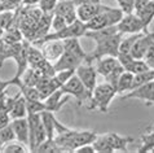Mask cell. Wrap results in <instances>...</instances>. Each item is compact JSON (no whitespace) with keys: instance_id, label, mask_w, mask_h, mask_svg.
<instances>
[{"instance_id":"1","label":"cell","mask_w":154,"mask_h":153,"mask_svg":"<svg viewBox=\"0 0 154 153\" xmlns=\"http://www.w3.org/2000/svg\"><path fill=\"white\" fill-rule=\"evenodd\" d=\"M117 90L110 83L105 82L97 84L92 92V97L89 101L88 109L89 110H98L101 113H108L109 107L117 95Z\"/></svg>"},{"instance_id":"2","label":"cell","mask_w":154,"mask_h":153,"mask_svg":"<svg viewBox=\"0 0 154 153\" xmlns=\"http://www.w3.org/2000/svg\"><path fill=\"white\" fill-rule=\"evenodd\" d=\"M122 36H123L122 34L118 33L110 38H106L104 40L96 42V48L93 49L91 53H87V57H85L84 62L92 64L93 61H97L106 56L117 57L119 53V44H121Z\"/></svg>"},{"instance_id":"3","label":"cell","mask_w":154,"mask_h":153,"mask_svg":"<svg viewBox=\"0 0 154 153\" xmlns=\"http://www.w3.org/2000/svg\"><path fill=\"white\" fill-rule=\"evenodd\" d=\"M85 31H87L85 23L82 22L80 20H75L72 23L66 25L62 30L48 33L45 36H43L42 39L34 42L32 44L39 47L42 43L48 42V40H65V39H69V38H80V36H84Z\"/></svg>"},{"instance_id":"4","label":"cell","mask_w":154,"mask_h":153,"mask_svg":"<svg viewBox=\"0 0 154 153\" xmlns=\"http://www.w3.org/2000/svg\"><path fill=\"white\" fill-rule=\"evenodd\" d=\"M29 151L35 152L36 147L47 139V133L43 126L40 113H29Z\"/></svg>"},{"instance_id":"5","label":"cell","mask_w":154,"mask_h":153,"mask_svg":"<svg viewBox=\"0 0 154 153\" xmlns=\"http://www.w3.org/2000/svg\"><path fill=\"white\" fill-rule=\"evenodd\" d=\"M123 12L117 8H112L109 7L106 11L98 13L97 16H95L92 20H89L87 23H85V27L87 30H98V29H104V27H109V26H115L121 18L123 17Z\"/></svg>"},{"instance_id":"6","label":"cell","mask_w":154,"mask_h":153,"mask_svg":"<svg viewBox=\"0 0 154 153\" xmlns=\"http://www.w3.org/2000/svg\"><path fill=\"white\" fill-rule=\"evenodd\" d=\"M61 90H62V92L65 93V95L75 97L79 105H83V104L87 103V101L88 103L91 101L92 95L85 90L84 84L82 83V80L76 76V74L72 75L65 84H62Z\"/></svg>"},{"instance_id":"7","label":"cell","mask_w":154,"mask_h":153,"mask_svg":"<svg viewBox=\"0 0 154 153\" xmlns=\"http://www.w3.org/2000/svg\"><path fill=\"white\" fill-rule=\"evenodd\" d=\"M118 31L125 35V34H137L143 31H148V29L144 26L141 20L137 17L136 13H130V14H123L121 21L117 23Z\"/></svg>"},{"instance_id":"8","label":"cell","mask_w":154,"mask_h":153,"mask_svg":"<svg viewBox=\"0 0 154 153\" xmlns=\"http://www.w3.org/2000/svg\"><path fill=\"white\" fill-rule=\"evenodd\" d=\"M76 76L82 80V83L84 84L85 90L92 95L95 87L97 86V70L96 66H93L92 64H80L75 70Z\"/></svg>"},{"instance_id":"9","label":"cell","mask_w":154,"mask_h":153,"mask_svg":"<svg viewBox=\"0 0 154 153\" xmlns=\"http://www.w3.org/2000/svg\"><path fill=\"white\" fill-rule=\"evenodd\" d=\"M127 99H139L144 101L146 105L154 104V80L141 84V86L131 90L130 92L122 95V100H127Z\"/></svg>"},{"instance_id":"10","label":"cell","mask_w":154,"mask_h":153,"mask_svg":"<svg viewBox=\"0 0 154 153\" xmlns=\"http://www.w3.org/2000/svg\"><path fill=\"white\" fill-rule=\"evenodd\" d=\"M39 48L42 49V53L44 58L49 62H56L60 56L63 53V43L62 40H48V42H44L39 45Z\"/></svg>"},{"instance_id":"11","label":"cell","mask_w":154,"mask_h":153,"mask_svg":"<svg viewBox=\"0 0 154 153\" xmlns=\"http://www.w3.org/2000/svg\"><path fill=\"white\" fill-rule=\"evenodd\" d=\"M154 44V33L144 31L140 34L139 39L136 40L131 49V55L135 58H143L146 53V51Z\"/></svg>"},{"instance_id":"12","label":"cell","mask_w":154,"mask_h":153,"mask_svg":"<svg viewBox=\"0 0 154 153\" xmlns=\"http://www.w3.org/2000/svg\"><path fill=\"white\" fill-rule=\"evenodd\" d=\"M108 5H102L101 3H96V4H84V5L76 7V16L78 20H80L82 22L87 23L89 20H92L95 16L98 13L104 12L108 9Z\"/></svg>"},{"instance_id":"13","label":"cell","mask_w":154,"mask_h":153,"mask_svg":"<svg viewBox=\"0 0 154 153\" xmlns=\"http://www.w3.org/2000/svg\"><path fill=\"white\" fill-rule=\"evenodd\" d=\"M97 133L95 130H74V134L70 140V149L74 152L76 148L84 145V144H91L96 139Z\"/></svg>"},{"instance_id":"14","label":"cell","mask_w":154,"mask_h":153,"mask_svg":"<svg viewBox=\"0 0 154 153\" xmlns=\"http://www.w3.org/2000/svg\"><path fill=\"white\" fill-rule=\"evenodd\" d=\"M53 13L63 17L67 23H72L75 20H78V16H76V7H75V4L72 3V0L57 2V5L54 8Z\"/></svg>"},{"instance_id":"15","label":"cell","mask_w":154,"mask_h":153,"mask_svg":"<svg viewBox=\"0 0 154 153\" xmlns=\"http://www.w3.org/2000/svg\"><path fill=\"white\" fill-rule=\"evenodd\" d=\"M83 62H84L83 58L75 56V55L67 52V51H63V53L60 56L58 60L53 62V67L56 71L66 70V69H76Z\"/></svg>"},{"instance_id":"16","label":"cell","mask_w":154,"mask_h":153,"mask_svg":"<svg viewBox=\"0 0 154 153\" xmlns=\"http://www.w3.org/2000/svg\"><path fill=\"white\" fill-rule=\"evenodd\" d=\"M69 99H70V96L65 95V93L62 92L61 88H58V90L52 92L48 97H47V99H44L43 101H44V104H45V109L47 110L56 113L67 103V101H69Z\"/></svg>"},{"instance_id":"17","label":"cell","mask_w":154,"mask_h":153,"mask_svg":"<svg viewBox=\"0 0 154 153\" xmlns=\"http://www.w3.org/2000/svg\"><path fill=\"white\" fill-rule=\"evenodd\" d=\"M11 126L14 131L16 140L29 147V121L25 118H14L11 121Z\"/></svg>"},{"instance_id":"18","label":"cell","mask_w":154,"mask_h":153,"mask_svg":"<svg viewBox=\"0 0 154 153\" xmlns=\"http://www.w3.org/2000/svg\"><path fill=\"white\" fill-rule=\"evenodd\" d=\"M36 88H38V91H39L40 100H44L52 92L58 90V88H61V86H60V83L57 82L53 75V76H42L36 84Z\"/></svg>"},{"instance_id":"19","label":"cell","mask_w":154,"mask_h":153,"mask_svg":"<svg viewBox=\"0 0 154 153\" xmlns=\"http://www.w3.org/2000/svg\"><path fill=\"white\" fill-rule=\"evenodd\" d=\"M29 45L30 42L23 39L22 42V47H21L20 52L16 55L13 60L16 61L17 65V71H16V78H21V75L25 73V70L29 67V60H27V51H29Z\"/></svg>"},{"instance_id":"20","label":"cell","mask_w":154,"mask_h":153,"mask_svg":"<svg viewBox=\"0 0 154 153\" xmlns=\"http://www.w3.org/2000/svg\"><path fill=\"white\" fill-rule=\"evenodd\" d=\"M106 138H108L109 143H110V147H112L113 152L114 151H118V152H128V144L135 142L134 138L131 136H122L117 133H108L105 134Z\"/></svg>"},{"instance_id":"21","label":"cell","mask_w":154,"mask_h":153,"mask_svg":"<svg viewBox=\"0 0 154 153\" xmlns=\"http://www.w3.org/2000/svg\"><path fill=\"white\" fill-rule=\"evenodd\" d=\"M96 70H97V74L102 75L105 78L106 75H109L110 73L117 69V67L121 66L118 58L117 57H113V56H106V57H102L100 60L96 61Z\"/></svg>"},{"instance_id":"22","label":"cell","mask_w":154,"mask_h":153,"mask_svg":"<svg viewBox=\"0 0 154 153\" xmlns=\"http://www.w3.org/2000/svg\"><path fill=\"white\" fill-rule=\"evenodd\" d=\"M23 42V40H22ZM22 42L16 44H11L0 39V67L3 66V64L8 58H14V56L20 52L21 47H22Z\"/></svg>"},{"instance_id":"23","label":"cell","mask_w":154,"mask_h":153,"mask_svg":"<svg viewBox=\"0 0 154 153\" xmlns=\"http://www.w3.org/2000/svg\"><path fill=\"white\" fill-rule=\"evenodd\" d=\"M40 117L47 133V138L53 139L54 135H56V121H57V118L54 117V113L49 112V110H44V112L40 113Z\"/></svg>"},{"instance_id":"24","label":"cell","mask_w":154,"mask_h":153,"mask_svg":"<svg viewBox=\"0 0 154 153\" xmlns=\"http://www.w3.org/2000/svg\"><path fill=\"white\" fill-rule=\"evenodd\" d=\"M118 27L117 25L115 26H109V27H104V29H98V30H87L84 34V36L87 38H91L95 42H100V40H104L106 38H110L118 34Z\"/></svg>"},{"instance_id":"25","label":"cell","mask_w":154,"mask_h":153,"mask_svg":"<svg viewBox=\"0 0 154 153\" xmlns=\"http://www.w3.org/2000/svg\"><path fill=\"white\" fill-rule=\"evenodd\" d=\"M62 43H63V48H65V51H67V52H70L72 55H75V56L85 60L87 52H84L83 47L79 42V38H69V39L62 40Z\"/></svg>"},{"instance_id":"26","label":"cell","mask_w":154,"mask_h":153,"mask_svg":"<svg viewBox=\"0 0 154 153\" xmlns=\"http://www.w3.org/2000/svg\"><path fill=\"white\" fill-rule=\"evenodd\" d=\"M134 75L127 70H123V73L119 75L117 83V92L119 95H125L132 90V83H134Z\"/></svg>"},{"instance_id":"27","label":"cell","mask_w":154,"mask_h":153,"mask_svg":"<svg viewBox=\"0 0 154 153\" xmlns=\"http://www.w3.org/2000/svg\"><path fill=\"white\" fill-rule=\"evenodd\" d=\"M42 73L35 67H27L26 70H25V73L21 75V82L25 86H30V87H36L38 82H39V79L42 78Z\"/></svg>"},{"instance_id":"28","label":"cell","mask_w":154,"mask_h":153,"mask_svg":"<svg viewBox=\"0 0 154 153\" xmlns=\"http://www.w3.org/2000/svg\"><path fill=\"white\" fill-rule=\"evenodd\" d=\"M134 13L137 14V17L141 20V22L144 23V26L148 29V26L154 20V2L150 0L146 5H144L141 9H139L137 12H134Z\"/></svg>"},{"instance_id":"29","label":"cell","mask_w":154,"mask_h":153,"mask_svg":"<svg viewBox=\"0 0 154 153\" xmlns=\"http://www.w3.org/2000/svg\"><path fill=\"white\" fill-rule=\"evenodd\" d=\"M11 118L12 120H14V118H25L27 117V107H26V99L22 96V93H21V96H18V99L14 101L13 107L11 109Z\"/></svg>"},{"instance_id":"30","label":"cell","mask_w":154,"mask_h":153,"mask_svg":"<svg viewBox=\"0 0 154 153\" xmlns=\"http://www.w3.org/2000/svg\"><path fill=\"white\" fill-rule=\"evenodd\" d=\"M154 151V126L146 130L143 136H141V147L139 152H153Z\"/></svg>"},{"instance_id":"31","label":"cell","mask_w":154,"mask_h":153,"mask_svg":"<svg viewBox=\"0 0 154 153\" xmlns=\"http://www.w3.org/2000/svg\"><path fill=\"white\" fill-rule=\"evenodd\" d=\"M92 144H93V147H95L96 153H112L113 152L112 147H110V143L105 134H102V135L97 134V136L92 142Z\"/></svg>"},{"instance_id":"32","label":"cell","mask_w":154,"mask_h":153,"mask_svg":"<svg viewBox=\"0 0 154 153\" xmlns=\"http://www.w3.org/2000/svg\"><path fill=\"white\" fill-rule=\"evenodd\" d=\"M149 69H150V67L144 61V58H134V60L125 67V70L130 71L132 74H139V73H143V71H146Z\"/></svg>"},{"instance_id":"33","label":"cell","mask_w":154,"mask_h":153,"mask_svg":"<svg viewBox=\"0 0 154 153\" xmlns=\"http://www.w3.org/2000/svg\"><path fill=\"white\" fill-rule=\"evenodd\" d=\"M150 80H154V69H149L146 71H143V73L135 74L134 75V83H132V90L141 86V84L150 82Z\"/></svg>"},{"instance_id":"34","label":"cell","mask_w":154,"mask_h":153,"mask_svg":"<svg viewBox=\"0 0 154 153\" xmlns=\"http://www.w3.org/2000/svg\"><path fill=\"white\" fill-rule=\"evenodd\" d=\"M2 152L4 153H26L29 152V147L22 144L18 140H13L11 143L4 144L2 148Z\"/></svg>"},{"instance_id":"35","label":"cell","mask_w":154,"mask_h":153,"mask_svg":"<svg viewBox=\"0 0 154 153\" xmlns=\"http://www.w3.org/2000/svg\"><path fill=\"white\" fill-rule=\"evenodd\" d=\"M35 152H44V153H57L61 152L60 151V147L57 145V143L54 142V139H49L47 138L42 144L36 147Z\"/></svg>"},{"instance_id":"36","label":"cell","mask_w":154,"mask_h":153,"mask_svg":"<svg viewBox=\"0 0 154 153\" xmlns=\"http://www.w3.org/2000/svg\"><path fill=\"white\" fill-rule=\"evenodd\" d=\"M0 140H2L3 144H7V143H11L13 140H16V135H14V131L12 129L11 123L0 129Z\"/></svg>"},{"instance_id":"37","label":"cell","mask_w":154,"mask_h":153,"mask_svg":"<svg viewBox=\"0 0 154 153\" xmlns=\"http://www.w3.org/2000/svg\"><path fill=\"white\" fill-rule=\"evenodd\" d=\"M27 113H42L45 109V104L43 100H26Z\"/></svg>"},{"instance_id":"38","label":"cell","mask_w":154,"mask_h":153,"mask_svg":"<svg viewBox=\"0 0 154 153\" xmlns=\"http://www.w3.org/2000/svg\"><path fill=\"white\" fill-rule=\"evenodd\" d=\"M75 70L76 69H66V70L56 71V74H54V78H56V80L60 83V86H62V84H65L67 80H69L71 76L75 74Z\"/></svg>"},{"instance_id":"39","label":"cell","mask_w":154,"mask_h":153,"mask_svg":"<svg viewBox=\"0 0 154 153\" xmlns=\"http://www.w3.org/2000/svg\"><path fill=\"white\" fill-rule=\"evenodd\" d=\"M66 25H69V23L66 22L63 17L53 13L52 20H51V30L52 31H60V30H62Z\"/></svg>"},{"instance_id":"40","label":"cell","mask_w":154,"mask_h":153,"mask_svg":"<svg viewBox=\"0 0 154 153\" xmlns=\"http://www.w3.org/2000/svg\"><path fill=\"white\" fill-rule=\"evenodd\" d=\"M58 0H40L39 2V9L43 12V13H53L54 8L57 5Z\"/></svg>"},{"instance_id":"41","label":"cell","mask_w":154,"mask_h":153,"mask_svg":"<svg viewBox=\"0 0 154 153\" xmlns=\"http://www.w3.org/2000/svg\"><path fill=\"white\" fill-rule=\"evenodd\" d=\"M119 9L125 14L134 13V7H135V0H117Z\"/></svg>"},{"instance_id":"42","label":"cell","mask_w":154,"mask_h":153,"mask_svg":"<svg viewBox=\"0 0 154 153\" xmlns=\"http://www.w3.org/2000/svg\"><path fill=\"white\" fill-rule=\"evenodd\" d=\"M21 78H16L13 76L12 79H8V80H4V79H0V93H4L7 92V88L9 86H17L20 83Z\"/></svg>"},{"instance_id":"43","label":"cell","mask_w":154,"mask_h":153,"mask_svg":"<svg viewBox=\"0 0 154 153\" xmlns=\"http://www.w3.org/2000/svg\"><path fill=\"white\" fill-rule=\"evenodd\" d=\"M11 121H12V118H11L9 112H8L4 107H2L0 108V129L4 126H7V125H9Z\"/></svg>"},{"instance_id":"44","label":"cell","mask_w":154,"mask_h":153,"mask_svg":"<svg viewBox=\"0 0 154 153\" xmlns=\"http://www.w3.org/2000/svg\"><path fill=\"white\" fill-rule=\"evenodd\" d=\"M143 58H144V61L149 65L150 69H154V44L146 51V53H145V56Z\"/></svg>"},{"instance_id":"45","label":"cell","mask_w":154,"mask_h":153,"mask_svg":"<svg viewBox=\"0 0 154 153\" xmlns=\"http://www.w3.org/2000/svg\"><path fill=\"white\" fill-rule=\"evenodd\" d=\"M75 153H96L95 151V147H93V144H84V145L76 148V149L74 151Z\"/></svg>"},{"instance_id":"46","label":"cell","mask_w":154,"mask_h":153,"mask_svg":"<svg viewBox=\"0 0 154 153\" xmlns=\"http://www.w3.org/2000/svg\"><path fill=\"white\" fill-rule=\"evenodd\" d=\"M72 3L75 4V7H80L84 4H96V3H101L100 0H72Z\"/></svg>"},{"instance_id":"47","label":"cell","mask_w":154,"mask_h":153,"mask_svg":"<svg viewBox=\"0 0 154 153\" xmlns=\"http://www.w3.org/2000/svg\"><path fill=\"white\" fill-rule=\"evenodd\" d=\"M150 2V0H135V7H134V12H137L139 9H141L144 5Z\"/></svg>"},{"instance_id":"48","label":"cell","mask_w":154,"mask_h":153,"mask_svg":"<svg viewBox=\"0 0 154 153\" xmlns=\"http://www.w3.org/2000/svg\"><path fill=\"white\" fill-rule=\"evenodd\" d=\"M39 2L40 0H22V5L23 7H35V5H38L39 4Z\"/></svg>"},{"instance_id":"49","label":"cell","mask_w":154,"mask_h":153,"mask_svg":"<svg viewBox=\"0 0 154 153\" xmlns=\"http://www.w3.org/2000/svg\"><path fill=\"white\" fill-rule=\"evenodd\" d=\"M5 96H7V92L0 93V108L3 107V104H4V99H5Z\"/></svg>"},{"instance_id":"50","label":"cell","mask_w":154,"mask_h":153,"mask_svg":"<svg viewBox=\"0 0 154 153\" xmlns=\"http://www.w3.org/2000/svg\"><path fill=\"white\" fill-rule=\"evenodd\" d=\"M3 34H4V30H3V27H2V26H0V39H2Z\"/></svg>"},{"instance_id":"51","label":"cell","mask_w":154,"mask_h":153,"mask_svg":"<svg viewBox=\"0 0 154 153\" xmlns=\"http://www.w3.org/2000/svg\"><path fill=\"white\" fill-rule=\"evenodd\" d=\"M3 145H4V144L2 143V140H0V152H2V148H3Z\"/></svg>"},{"instance_id":"52","label":"cell","mask_w":154,"mask_h":153,"mask_svg":"<svg viewBox=\"0 0 154 153\" xmlns=\"http://www.w3.org/2000/svg\"><path fill=\"white\" fill-rule=\"evenodd\" d=\"M58 2H62V0H58Z\"/></svg>"},{"instance_id":"53","label":"cell","mask_w":154,"mask_h":153,"mask_svg":"<svg viewBox=\"0 0 154 153\" xmlns=\"http://www.w3.org/2000/svg\"><path fill=\"white\" fill-rule=\"evenodd\" d=\"M153 2H154V0H153Z\"/></svg>"}]
</instances>
